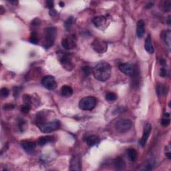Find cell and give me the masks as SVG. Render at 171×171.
Segmentation results:
<instances>
[{
  "instance_id": "9a60e30c",
  "label": "cell",
  "mask_w": 171,
  "mask_h": 171,
  "mask_svg": "<svg viewBox=\"0 0 171 171\" xmlns=\"http://www.w3.org/2000/svg\"><path fill=\"white\" fill-rule=\"evenodd\" d=\"M136 33L139 38L143 37L145 33V22L143 19H140L136 25Z\"/></svg>"
},
{
  "instance_id": "5bb4252c",
  "label": "cell",
  "mask_w": 171,
  "mask_h": 171,
  "mask_svg": "<svg viewBox=\"0 0 171 171\" xmlns=\"http://www.w3.org/2000/svg\"><path fill=\"white\" fill-rule=\"evenodd\" d=\"M100 141V138L96 135H89L86 137L85 142H86L88 146H94L95 145H97Z\"/></svg>"
},
{
  "instance_id": "4316f807",
  "label": "cell",
  "mask_w": 171,
  "mask_h": 171,
  "mask_svg": "<svg viewBox=\"0 0 171 171\" xmlns=\"http://www.w3.org/2000/svg\"><path fill=\"white\" fill-rule=\"evenodd\" d=\"M30 42L33 44H37V42H38V39H37V33L35 32V31H32V33H31Z\"/></svg>"
},
{
  "instance_id": "ac0fdd59",
  "label": "cell",
  "mask_w": 171,
  "mask_h": 171,
  "mask_svg": "<svg viewBox=\"0 0 171 171\" xmlns=\"http://www.w3.org/2000/svg\"><path fill=\"white\" fill-rule=\"evenodd\" d=\"M60 93L63 97H70L73 94V89L70 86L64 85L61 88Z\"/></svg>"
},
{
  "instance_id": "83f0119b",
  "label": "cell",
  "mask_w": 171,
  "mask_h": 171,
  "mask_svg": "<svg viewBox=\"0 0 171 171\" xmlns=\"http://www.w3.org/2000/svg\"><path fill=\"white\" fill-rule=\"evenodd\" d=\"M117 98L116 95L113 93V92H108V93L106 94V100L110 102H113L115 101Z\"/></svg>"
},
{
  "instance_id": "44dd1931",
  "label": "cell",
  "mask_w": 171,
  "mask_h": 171,
  "mask_svg": "<svg viewBox=\"0 0 171 171\" xmlns=\"http://www.w3.org/2000/svg\"><path fill=\"white\" fill-rule=\"evenodd\" d=\"M54 136H42L38 139V141H37V145L39 146H44L46 145L47 143L52 142L54 141Z\"/></svg>"
},
{
  "instance_id": "277c9868",
  "label": "cell",
  "mask_w": 171,
  "mask_h": 171,
  "mask_svg": "<svg viewBox=\"0 0 171 171\" xmlns=\"http://www.w3.org/2000/svg\"><path fill=\"white\" fill-rule=\"evenodd\" d=\"M40 131L43 133H50L56 131L60 128V122L54 120L49 122H45L38 126Z\"/></svg>"
},
{
  "instance_id": "4fadbf2b",
  "label": "cell",
  "mask_w": 171,
  "mask_h": 171,
  "mask_svg": "<svg viewBox=\"0 0 171 171\" xmlns=\"http://www.w3.org/2000/svg\"><path fill=\"white\" fill-rule=\"evenodd\" d=\"M70 170L76 171H80L82 170L81 157L79 155H75L72 158L70 161Z\"/></svg>"
},
{
  "instance_id": "3957f363",
  "label": "cell",
  "mask_w": 171,
  "mask_h": 171,
  "mask_svg": "<svg viewBox=\"0 0 171 171\" xmlns=\"http://www.w3.org/2000/svg\"><path fill=\"white\" fill-rule=\"evenodd\" d=\"M59 60L61 64L65 69L70 71L74 68V64L72 62V58L69 53L62 52L59 53Z\"/></svg>"
},
{
  "instance_id": "e575fe53",
  "label": "cell",
  "mask_w": 171,
  "mask_h": 171,
  "mask_svg": "<svg viewBox=\"0 0 171 171\" xmlns=\"http://www.w3.org/2000/svg\"><path fill=\"white\" fill-rule=\"evenodd\" d=\"M23 101H24V104H31V97L29 95H24L23 96Z\"/></svg>"
},
{
  "instance_id": "836d02e7",
  "label": "cell",
  "mask_w": 171,
  "mask_h": 171,
  "mask_svg": "<svg viewBox=\"0 0 171 171\" xmlns=\"http://www.w3.org/2000/svg\"><path fill=\"white\" fill-rule=\"evenodd\" d=\"M167 70L165 68H162L160 70V76L162 78H165L167 76Z\"/></svg>"
},
{
  "instance_id": "7402d4cb",
  "label": "cell",
  "mask_w": 171,
  "mask_h": 171,
  "mask_svg": "<svg viewBox=\"0 0 171 171\" xmlns=\"http://www.w3.org/2000/svg\"><path fill=\"white\" fill-rule=\"evenodd\" d=\"M114 165L116 169L121 170L124 168L126 164L124 159H123L121 156H118L114 160Z\"/></svg>"
},
{
  "instance_id": "2e32d148",
  "label": "cell",
  "mask_w": 171,
  "mask_h": 171,
  "mask_svg": "<svg viewBox=\"0 0 171 171\" xmlns=\"http://www.w3.org/2000/svg\"><path fill=\"white\" fill-rule=\"evenodd\" d=\"M21 145L23 147V148L27 152H32L34 149L36 148L37 146L36 143L34 142H31V141H22L21 142Z\"/></svg>"
},
{
  "instance_id": "60d3db41",
  "label": "cell",
  "mask_w": 171,
  "mask_h": 171,
  "mask_svg": "<svg viewBox=\"0 0 171 171\" xmlns=\"http://www.w3.org/2000/svg\"><path fill=\"white\" fill-rule=\"evenodd\" d=\"M166 156L168 157L169 158V159H171V154H170V152H167L166 154Z\"/></svg>"
},
{
  "instance_id": "9c48e42d",
  "label": "cell",
  "mask_w": 171,
  "mask_h": 171,
  "mask_svg": "<svg viewBox=\"0 0 171 171\" xmlns=\"http://www.w3.org/2000/svg\"><path fill=\"white\" fill-rule=\"evenodd\" d=\"M92 46L93 47L95 52L98 54H103L106 52L108 49V44L105 41L100 39H96L92 44Z\"/></svg>"
},
{
  "instance_id": "f35d334b",
  "label": "cell",
  "mask_w": 171,
  "mask_h": 171,
  "mask_svg": "<svg viewBox=\"0 0 171 171\" xmlns=\"http://www.w3.org/2000/svg\"><path fill=\"white\" fill-rule=\"evenodd\" d=\"M50 14L52 16H55L57 14V12L55 9H54V8L51 9L50 11Z\"/></svg>"
},
{
  "instance_id": "cb8c5ba5",
  "label": "cell",
  "mask_w": 171,
  "mask_h": 171,
  "mask_svg": "<svg viewBox=\"0 0 171 171\" xmlns=\"http://www.w3.org/2000/svg\"><path fill=\"white\" fill-rule=\"evenodd\" d=\"M160 7L164 12H170L171 8V2L170 1H165L160 3Z\"/></svg>"
},
{
  "instance_id": "6da1fadb",
  "label": "cell",
  "mask_w": 171,
  "mask_h": 171,
  "mask_svg": "<svg viewBox=\"0 0 171 171\" xmlns=\"http://www.w3.org/2000/svg\"><path fill=\"white\" fill-rule=\"evenodd\" d=\"M111 66L108 62L102 61L98 62L93 69V75L96 79L100 82H106L111 76Z\"/></svg>"
},
{
  "instance_id": "7bdbcfd3",
  "label": "cell",
  "mask_w": 171,
  "mask_h": 171,
  "mask_svg": "<svg viewBox=\"0 0 171 171\" xmlns=\"http://www.w3.org/2000/svg\"><path fill=\"white\" fill-rule=\"evenodd\" d=\"M167 23H168V24H169V25H170V16H169V18H168V22H167Z\"/></svg>"
},
{
  "instance_id": "7a4b0ae2",
  "label": "cell",
  "mask_w": 171,
  "mask_h": 171,
  "mask_svg": "<svg viewBox=\"0 0 171 171\" xmlns=\"http://www.w3.org/2000/svg\"><path fill=\"white\" fill-rule=\"evenodd\" d=\"M57 35V29L56 27H49L44 30V47L48 49L55 42Z\"/></svg>"
},
{
  "instance_id": "8d00e7d4",
  "label": "cell",
  "mask_w": 171,
  "mask_h": 171,
  "mask_svg": "<svg viewBox=\"0 0 171 171\" xmlns=\"http://www.w3.org/2000/svg\"><path fill=\"white\" fill-rule=\"evenodd\" d=\"M25 123H26V122L22 118V119L19 120V122H18V125H19V128L20 130H22V129L23 128V125L25 124Z\"/></svg>"
},
{
  "instance_id": "30bf717a",
  "label": "cell",
  "mask_w": 171,
  "mask_h": 171,
  "mask_svg": "<svg viewBox=\"0 0 171 171\" xmlns=\"http://www.w3.org/2000/svg\"><path fill=\"white\" fill-rule=\"evenodd\" d=\"M42 84L46 89L49 90H54L57 88V83L55 78L52 76L44 77L42 80Z\"/></svg>"
},
{
  "instance_id": "8fae6325",
  "label": "cell",
  "mask_w": 171,
  "mask_h": 171,
  "mask_svg": "<svg viewBox=\"0 0 171 171\" xmlns=\"http://www.w3.org/2000/svg\"><path fill=\"white\" fill-rule=\"evenodd\" d=\"M108 18L109 17L107 16H100L94 18L92 22H93L94 25L96 28L102 30V28H106L107 27V22H108Z\"/></svg>"
},
{
  "instance_id": "7c38bea8",
  "label": "cell",
  "mask_w": 171,
  "mask_h": 171,
  "mask_svg": "<svg viewBox=\"0 0 171 171\" xmlns=\"http://www.w3.org/2000/svg\"><path fill=\"white\" fill-rule=\"evenodd\" d=\"M151 130H152V126H151V125H150V124H149V123H147V124H146L145 127H144L142 136L141 139L140 140V141H139L140 145H141V146L144 147L145 146L147 141H148L149 136L150 134Z\"/></svg>"
},
{
  "instance_id": "484cf974",
  "label": "cell",
  "mask_w": 171,
  "mask_h": 171,
  "mask_svg": "<svg viewBox=\"0 0 171 171\" xmlns=\"http://www.w3.org/2000/svg\"><path fill=\"white\" fill-rule=\"evenodd\" d=\"M156 92L159 96L162 95H165L167 92V90L165 87H164L162 85H159L156 88Z\"/></svg>"
},
{
  "instance_id": "603a6c76",
  "label": "cell",
  "mask_w": 171,
  "mask_h": 171,
  "mask_svg": "<svg viewBox=\"0 0 171 171\" xmlns=\"http://www.w3.org/2000/svg\"><path fill=\"white\" fill-rule=\"evenodd\" d=\"M127 155L128 159L132 162L136 161L138 157V152L134 148H129L127 150Z\"/></svg>"
},
{
  "instance_id": "5b68a950",
  "label": "cell",
  "mask_w": 171,
  "mask_h": 171,
  "mask_svg": "<svg viewBox=\"0 0 171 171\" xmlns=\"http://www.w3.org/2000/svg\"><path fill=\"white\" fill-rule=\"evenodd\" d=\"M96 104V99L93 96H87L83 98L79 102V108L82 110H92Z\"/></svg>"
},
{
  "instance_id": "e0dca14e",
  "label": "cell",
  "mask_w": 171,
  "mask_h": 171,
  "mask_svg": "<svg viewBox=\"0 0 171 171\" xmlns=\"http://www.w3.org/2000/svg\"><path fill=\"white\" fill-rule=\"evenodd\" d=\"M145 50L148 54H152L155 52V48L152 43V39H151V36L148 35L147 36L146 39L145 40Z\"/></svg>"
},
{
  "instance_id": "1f68e13d",
  "label": "cell",
  "mask_w": 171,
  "mask_h": 171,
  "mask_svg": "<svg viewBox=\"0 0 171 171\" xmlns=\"http://www.w3.org/2000/svg\"><path fill=\"white\" fill-rule=\"evenodd\" d=\"M170 120L169 118V117H166V118H164L162 119L161 124L163 126H168L170 124Z\"/></svg>"
},
{
  "instance_id": "4dcf8cb0",
  "label": "cell",
  "mask_w": 171,
  "mask_h": 171,
  "mask_svg": "<svg viewBox=\"0 0 171 171\" xmlns=\"http://www.w3.org/2000/svg\"><path fill=\"white\" fill-rule=\"evenodd\" d=\"M2 98H7L9 94V91L7 88H2L0 91Z\"/></svg>"
},
{
  "instance_id": "ffe728a7",
  "label": "cell",
  "mask_w": 171,
  "mask_h": 171,
  "mask_svg": "<svg viewBox=\"0 0 171 171\" xmlns=\"http://www.w3.org/2000/svg\"><path fill=\"white\" fill-rule=\"evenodd\" d=\"M170 31L166 30L161 33V38L164 41V42L168 47V48H170Z\"/></svg>"
},
{
  "instance_id": "f546056e",
  "label": "cell",
  "mask_w": 171,
  "mask_h": 171,
  "mask_svg": "<svg viewBox=\"0 0 171 171\" xmlns=\"http://www.w3.org/2000/svg\"><path fill=\"white\" fill-rule=\"evenodd\" d=\"M21 110L22 112L25 114L29 113L30 110V104H24L21 106Z\"/></svg>"
},
{
  "instance_id": "b9f144b4",
  "label": "cell",
  "mask_w": 171,
  "mask_h": 171,
  "mask_svg": "<svg viewBox=\"0 0 171 171\" xmlns=\"http://www.w3.org/2000/svg\"><path fill=\"white\" fill-rule=\"evenodd\" d=\"M59 5H60V7H64V3H63L62 2H60V3H59Z\"/></svg>"
},
{
  "instance_id": "52a82bcc",
  "label": "cell",
  "mask_w": 171,
  "mask_h": 171,
  "mask_svg": "<svg viewBox=\"0 0 171 171\" xmlns=\"http://www.w3.org/2000/svg\"><path fill=\"white\" fill-rule=\"evenodd\" d=\"M76 43L77 40L76 36L74 34H71V35H68L63 37L62 41H61V46L64 49L70 50L76 47Z\"/></svg>"
},
{
  "instance_id": "ab89813d",
  "label": "cell",
  "mask_w": 171,
  "mask_h": 171,
  "mask_svg": "<svg viewBox=\"0 0 171 171\" xmlns=\"http://www.w3.org/2000/svg\"><path fill=\"white\" fill-rule=\"evenodd\" d=\"M160 64H161V66H165L166 62V61H165V60L162 59V60H160Z\"/></svg>"
},
{
  "instance_id": "d590c367",
  "label": "cell",
  "mask_w": 171,
  "mask_h": 171,
  "mask_svg": "<svg viewBox=\"0 0 171 171\" xmlns=\"http://www.w3.org/2000/svg\"><path fill=\"white\" fill-rule=\"evenodd\" d=\"M54 3L53 1H47L46 2V7H47V8H50V9L54 8Z\"/></svg>"
},
{
  "instance_id": "ba28073f",
  "label": "cell",
  "mask_w": 171,
  "mask_h": 171,
  "mask_svg": "<svg viewBox=\"0 0 171 171\" xmlns=\"http://www.w3.org/2000/svg\"><path fill=\"white\" fill-rule=\"evenodd\" d=\"M132 126V122L130 120L122 119L116 123L115 127L118 132L120 133H125L131 130Z\"/></svg>"
},
{
  "instance_id": "8992f818",
  "label": "cell",
  "mask_w": 171,
  "mask_h": 171,
  "mask_svg": "<svg viewBox=\"0 0 171 171\" xmlns=\"http://www.w3.org/2000/svg\"><path fill=\"white\" fill-rule=\"evenodd\" d=\"M120 71L122 73L125 74L126 76L129 77H134L138 74L137 69L135 68L134 65L129 63H122L118 66Z\"/></svg>"
},
{
  "instance_id": "d6a6232c",
  "label": "cell",
  "mask_w": 171,
  "mask_h": 171,
  "mask_svg": "<svg viewBox=\"0 0 171 171\" xmlns=\"http://www.w3.org/2000/svg\"><path fill=\"white\" fill-rule=\"evenodd\" d=\"M15 108V106L12 104H6L3 106V109L4 110H11Z\"/></svg>"
},
{
  "instance_id": "74e56055",
  "label": "cell",
  "mask_w": 171,
  "mask_h": 171,
  "mask_svg": "<svg viewBox=\"0 0 171 171\" xmlns=\"http://www.w3.org/2000/svg\"><path fill=\"white\" fill-rule=\"evenodd\" d=\"M19 90H20V88L19 87H15L13 88V95L15 96V97H16L18 95V94L19 93Z\"/></svg>"
},
{
  "instance_id": "d6986e66",
  "label": "cell",
  "mask_w": 171,
  "mask_h": 171,
  "mask_svg": "<svg viewBox=\"0 0 171 171\" xmlns=\"http://www.w3.org/2000/svg\"><path fill=\"white\" fill-rule=\"evenodd\" d=\"M155 163V159H150L149 160H147L146 162L143 163V165H141L140 168H138V169L141 170H150L152 169Z\"/></svg>"
},
{
  "instance_id": "d4e9b609",
  "label": "cell",
  "mask_w": 171,
  "mask_h": 171,
  "mask_svg": "<svg viewBox=\"0 0 171 171\" xmlns=\"http://www.w3.org/2000/svg\"><path fill=\"white\" fill-rule=\"evenodd\" d=\"M74 22H75V19L73 18L72 16H71V17H70V18H68L64 22L65 28H66V30H69L72 27V26L74 24Z\"/></svg>"
},
{
  "instance_id": "f1b7e54d",
  "label": "cell",
  "mask_w": 171,
  "mask_h": 171,
  "mask_svg": "<svg viewBox=\"0 0 171 171\" xmlns=\"http://www.w3.org/2000/svg\"><path fill=\"white\" fill-rule=\"evenodd\" d=\"M82 70L85 76H90V75L92 74V72L93 73V70L90 67H89L88 66H83L82 68Z\"/></svg>"
}]
</instances>
